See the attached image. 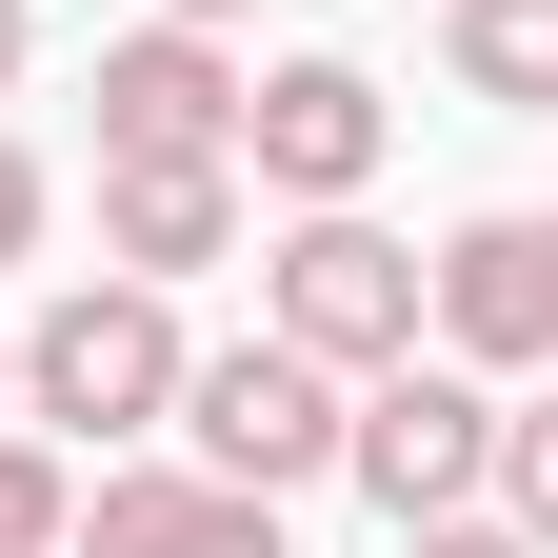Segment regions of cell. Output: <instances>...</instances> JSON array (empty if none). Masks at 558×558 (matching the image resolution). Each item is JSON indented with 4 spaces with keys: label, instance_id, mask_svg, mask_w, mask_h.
Segmentation results:
<instances>
[{
    "label": "cell",
    "instance_id": "obj_12",
    "mask_svg": "<svg viewBox=\"0 0 558 558\" xmlns=\"http://www.w3.org/2000/svg\"><path fill=\"white\" fill-rule=\"evenodd\" d=\"M60 519H81L60 439H21V418H0V558H60Z\"/></svg>",
    "mask_w": 558,
    "mask_h": 558
},
{
    "label": "cell",
    "instance_id": "obj_13",
    "mask_svg": "<svg viewBox=\"0 0 558 558\" xmlns=\"http://www.w3.org/2000/svg\"><path fill=\"white\" fill-rule=\"evenodd\" d=\"M399 558H538V538H519L499 499H459V519H399Z\"/></svg>",
    "mask_w": 558,
    "mask_h": 558
},
{
    "label": "cell",
    "instance_id": "obj_3",
    "mask_svg": "<svg viewBox=\"0 0 558 558\" xmlns=\"http://www.w3.org/2000/svg\"><path fill=\"white\" fill-rule=\"evenodd\" d=\"M339 478H360L379 519H459L478 478H499V399H478V360H379V379H339Z\"/></svg>",
    "mask_w": 558,
    "mask_h": 558
},
{
    "label": "cell",
    "instance_id": "obj_10",
    "mask_svg": "<svg viewBox=\"0 0 558 558\" xmlns=\"http://www.w3.org/2000/svg\"><path fill=\"white\" fill-rule=\"evenodd\" d=\"M459 81L519 100V120H558V0H459Z\"/></svg>",
    "mask_w": 558,
    "mask_h": 558
},
{
    "label": "cell",
    "instance_id": "obj_4",
    "mask_svg": "<svg viewBox=\"0 0 558 558\" xmlns=\"http://www.w3.org/2000/svg\"><path fill=\"white\" fill-rule=\"evenodd\" d=\"M259 319L300 339V360H339V379H379V360H418V259L360 220V199H300V240L259 259Z\"/></svg>",
    "mask_w": 558,
    "mask_h": 558
},
{
    "label": "cell",
    "instance_id": "obj_2",
    "mask_svg": "<svg viewBox=\"0 0 558 558\" xmlns=\"http://www.w3.org/2000/svg\"><path fill=\"white\" fill-rule=\"evenodd\" d=\"M160 439L199 478H259V499H300V478H339V360H300V339H220V360H180V418Z\"/></svg>",
    "mask_w": 558,
    "mask_h": 558
},
{
    "label": "cell",
    "instance_id": "obj_1",
    "mask_svg": "<svg viewBox=\"0 0 558 558\" xmlns=\"http://www.w3.org/2000/svg\"><path fill=\"white\" fill-rule=\"evenodd\" d=\"M21 418L60 459H120L180 418V279H60L21 319Z\"/></svg>",
    "mask_w": 558,
    "mask_h": 558
},
{
    "label": "cell",
    "instance_id": "obj_14",
    "mask_svg": "<svg viewBox=\"0 0 558 558\" xmlns=\"http://www.w3.org/2000/svg\"><path fill=\"white\" fill-rule=\"evenodd\" d=\"M21 240H40V160L0 140V259H21Z\"/></svg>",
    "mask_w": 558,
    "mask_h": 558
},
{
    "label": "cell",
    "instance_id": "obj_5",
    "mask_svg": "<svg viewBox=\"0 0 558 558\" xmlns=\"http://www.w3.org/2000/svg\"><path fill=\"white\" fill-rule=\"evenodd\" d=\"M418 319H439V360L538 379L558 360V220H459L439 259H418Z\"/></svg>",
    "mask_w": 558,
    "mask_h": 558
},
{
    "label": "cell",
    "instance_id": "obj_17",
    "mask_svg": "<svg viewBox=\"0 0 558 558\" xmlns=\"http://www.w3.org/2000/svg\"><path fill=\"white\" fill-rule=\"evenodd\" d=\"M0 418H21V339H0Z\"/></svg>",
    "mask_w": 558,
    "mask_h": 558
},
{
    "label": "cell",
    "instance_id": "obj_11",
    "mask_svg": "<svg viewBox=\"0 0 558 558\" xmlns=\"http://www.w3.org/2000/svg\"><path fill=\"white\" fill-rule=\"evenodd\" d=\"M478 499H499V519L558 558V399H499V478H478Z\"/></svg>",
    "mask_w": 558,
    "mask_h": 558
},
{
    "label": "cell",
    "instance_id": "obj_16",
    "mask_svg": "<svg viewBox=\"0 0 558 558\" xmlns=\"http://www.w3.org/2000/svg\"><path fill=\"white\" fill-rule=\"evenodd\" d=\"M0 81H21V0H0Z\"/></svg>",
    "mask_w": 558,
    "mask_h": 558
},
{
    "label": "cell",
    "instance_id": "obj_6",
    "mask_svg": "<svg viewBox=\"0 0 558 558\" xmlns=\"http://www.w3.org/2000/svg\"><path fill=\"white\" fill-rule=\"evenodd\" d=\"M60 558H279V499L259 478H199V459H100Z\"/></svg>",
    "mask_w": 558,
    "mask_h": 558
},
{
    "label": "cell",
    "instance_id": "obj_9",
    "mask_svg": "<svg viewBox=\"0 0 558 558\" xmlns=\"http://www.w3.org/2000/svg\"><path fill=\"white\" fill-rule=\"evenodd\" d=\"M100 259H120V279L240 259V160H100Z\"/></svg>",
    "mask_w": 558,
    "mask_h": 558
},
{
    "label": "cell",
    "instance_id": "obj_8",
    "mask_svg": "<svg viewBox=\"0 0 558 558\" xmlns=\"http://www.w3.org/2000/svg\"><path fill=\"white\" fill-rule=\"evenodd\" d=\"M379 140H399V100L360 81V60H279V81H240V180H279V199H360Z\"/></svg>",
    "mask_w": 558,
    "mask_h": 558
},
{
    "label": "cell",
    "instance_id": "obj_7",
    "mask_svg": "<svg viewBox=\"0 0 558 558\" xmlns=\"http://www.w3.org/2000/svg\"><path fill=\"white\" fill-rule=\"evenodd\" d=\"M100 160H240V60H220V21L100 40Z\"/></svg>",
    "mask_w": 558,
    "mask_h": 558
},
{
    "label": "cell",
    "instance_id": "obj_15",
    "mask_svg": "<svg viewBox=\"0 0 558 558\" xmlns=\"http://www.w3.org/2000/svg\"><path fill=\"white\" fill-rule=\"evenodd\" d=\"M160 21H259V0H160Z\"/></svg>",
    "mask_w": 558,
    "mask_h": 558
}]
</instances>
